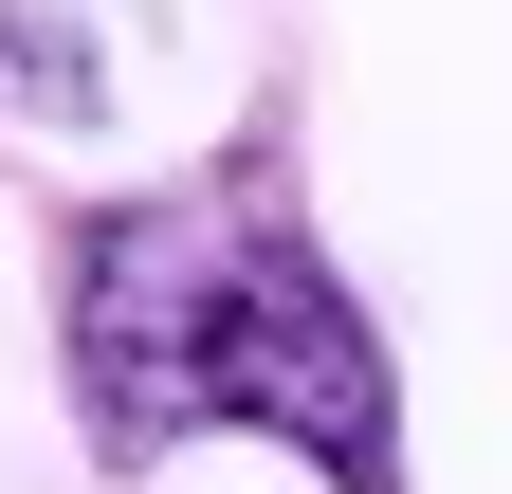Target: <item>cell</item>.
<instances>
[{
  "label": "cell",
  "mask_w": 512,
  "mask_h": 494,
  "mask_svg": "<svg viewBox=\"0 0 512 494\" xmlns=\"http://www.w3.org/2000/svg\"><path fill=\"white\" fill-rule=\"evenodd\" d=\"M92 458H183V440H293L330 494H403V385H384L366 293L311 257L256 183H165L92 202L55 275Z\"/></svg>",
  "instance_id": "obj_1"
},
{
  "label": "cell",
  "mask_w": 512,
  "mask_h": 494,
  "mask_svg": "<svg viewBox=\"0 0 512 494\" xmlns=\"http://www.w3.org/2000/svg\"><path fill=\"white\" fill-rule=\"evenodd\" d=\"M128 92V0H0V110L19 129H110Z\"/></svg>",
  "instance_id": "obj_2"
}]
</instances>
